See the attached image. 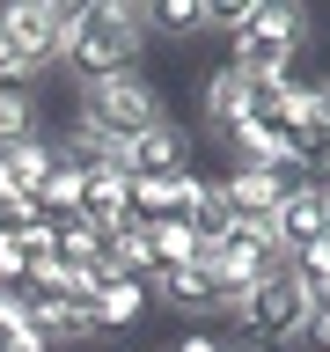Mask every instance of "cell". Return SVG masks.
Returning a JSON list of instances; mask_svg holds the SVG:
<instances>
[{
  "label": "cell",
  "instance_id": "6da1fadb",
  "mask_svg": "<svg viewBox=\"0 0 330 352\" xmlns=\"http://www.w3.org/2000/svg\"><path fill=\"white\" fill-rule=\"evenodd\" d=\"M140 44H147V22H140V8H125V0H88L81 15H74V30H66L59 66L74 74V81L132 74V66H140Z\"/></svg>",
  "mask_w": 330,
  "mask_h": 352
},
{
  "label": "cell",
  "instance_id": "7a4b0ae2",
  "mask_svg": "<svg viewBox=\"0 0 330 352\" xmlns=\"http://www.w3.org/2000/svg\"><path fill=\"white\" fill-rule=\"evenodd\" d=\"M308 316H316V301H308V286L294 279V264H286V272H272V279L242 301L235 345H228V352H286V345L308 338Z\"/></svg>",
  "mask_w": 330,
  "mask_h": 352
},
{
  "label": "cell",
  "instance_id": "3957f363",
  "mask_svg": "<svg viewBox=\"0 0 330 352\" xmlns=\"http://www.w3.org/2000/svg\"><path fill=\"white\" fill-rule=\"evenodd\" d=\"M308 44V8H286V0H250V22L242 37L228 44V66L242 81H279L294 74V52Z\"/></svg>",
  "mask_w": 330,
  "mask_h": 352
},
{
  "label": "cell",
  "instance_id": "277c9868",
  "mask_svg": "<svg viewBox=\"0 0 330 352\" xmlns=\"http://www.w3.org/2000/svg\"><path fill=\"white\" fill-rule=\"evenodd\" d=\"M74 118H81V125H96V132H110V140H140L147 125H169V96H162V81H147V74L132 66V74L81 81Z\"/></svg>",
  "mask_w": 330,
  "mask_h": 352
},
{
  "label": "cell",
  "instance_id": "5b68a950",
  "mask_svg": "<svg viewBox=\"0 0 330 352\" xmlns=\"http://www.w3.org/2000/svg\"><path fill=\"white\" fill-rule=\"evenodd\" d=\"M74 0H15V8H0V59H15L30 81L52 74L66 52V30H74Z\"/></svg>",
  "mask_w": 330,
  "mask_h": 352
},
{
  "label": "cell",
  "instance_id": "8992f818",
  "mask_svg": "<svg viewBox=\"0 0 330 352\" xmlns=\"http://www.w3.org/2000/svg\"><path fill=\"white\" fill-rule=\"evenodd\" d=\"M191 169V132L176 125H147L140 140H125V176H184Z\"/></svg>",
  "mask_w": 330,
  "mask_h": 352
},
{
  "label": "cell",
  "instance_id": "52a82bcc",
  "mask_svg": "<svg viewBox=\"0 0 330 352\" xmlns=\"http://www.w3.org/2000/svg\"><path fill=\"white\" fill-rule=\"evenodd\" d=\"M286 191H294V184H286L279 169H228V176H220V198H228L235 228H242V220H272Z\"/></svg>",
  "mask_w": 330,
  "mask_h": 352
},
{
  "label": "cell",
  "instance_id": "ba28073f",
  "mask_svg": "<svg viewBox=\"0 0 330 352\" xmlns=\"http://www.w3.org/2000/svg\"><path fill=\"white\" fill-rule=\"evenodd\" d=\"M272 235H279L286 257L308 250L316 235H330V228H323V184H294V191L279 198V213H272Z\"/></svg>",
  "mask_w": 330,
  "mask_h": 352
},
{
  "label": "cell",
  "instance_id": "9c48e42d",
  "mask_svg": "<svg viewBox=\"0 0 330 352\" xmlns=\"http://www.w3.org/2000/svg\"><path fill=\"white\" fill-rule=\"evenodd\" d=\"M242 103H250V81H242L235 66H213V74L198 81V118H206V132H213V140L242 118Z\"/></svg>",
  "mask_w": 330,
  "mask_h": 352
},
{
  "label": "cell",
  "instance_id": "30bf717a",
  "mask_svg": "<svg viewBox=\"0 0 330 352\" xmlns=\"http://www.w3.org/2000/svg\"><path fill=\"white\" fill-rule=\"evenodd\" d=\"M147 316V279H110L96 301H88V323H96V338H118V330H132Z\"/></svg>",
  "mask_w": 330,
  "mask_h": 352
},
{
  "label": "cell",
  "instance_id": "8fae6325",
  "mask_svg": "<svg viewBox=\"0 0 330 352\" xmlns=\"http://www.w3.org/2000/svg\"><path fill=\"white\" fill-rule=\"evenodd\" d=\"M125 184H132V176H88L81 213H74V220H88L96 235H118V228L132 220V198H125Z\"/></svg>",
  "mask_w": 330,
  "mask_h": 352
},
{
  "label": "cell",
  "instance_id": "7c38bea8",
  "mask_svg": "<svg viewBox=\"0 0 330 352\" xmlns=\"http://www.w3.org/2000/svg\"><path fill=\"white\" fill-rule=\"evenodd\" d=\"M0 169H8V184H15V191H30V198H37V184L59 169V154H52V140L37 132V140H22V147H8V154H0Z\"/></svg>",
  "mask_w": 330,
  "mask_h": 352
},
{
  "label": "cell",
  "instance_id": "4fadbf2b",
  "mask_svg": "<svg viewBox=\"0 0 330 352\" xmlns=\"http://www.w3.org/2000/svg\"><path fill=\"white\" fill-rule=\"evenodd\" d=\"M37 132H44V96H37V88L0 96V154L22 147V140H37Z\"/></svg>",
  "mask_w": 330,
  "mask_h": 352
},
{
  "label": "cell",
  "instance_id": "5bb4252c",
  "mask_svg": "<svg viewBox=\"0 0 330 352\" xmlns=\"http://www.w3.org/2000/svg\"><path fill=\"white\" fill-rule=\"evenodd\" d=\"M147 242H154V272H176V264H198V235L184 220H147Z\"/></svg>",
  "mask_w": 330,
  "mask_h": 352
},
{
  "label": "cell",
  "instance_id": "9a60e30c",
  "mask_svg": "<svg viewBox=\"0 0 330 352\" xmlns=\"http://www.w3.org/2000/svg\"><path fill=\"white\" fill-rule=\"evenodd\" d=\"M0 352H52V345L37 338V323H30L22 294H0Z\"/></svg>",
  "mask_w": 330,
  "mask_h": 352
},
{
  "label": "cell",
  "instance_id": "2e32d148",
  "mask_svg": "<svg viewBox=\"0 0 330 352\" xmlns=\"http://www.w3.org/2000/svg\"><path fill=\"white\" fill-rule=\"evenodd\" d=\"M140 22L162 30V37H191V30H206V8H184V0L176 8H140Z\"/></svg>",
  "mask_w": 330,
  "mask_h": 352
},
{
  "label": "cell",
  "instance_id": "e0dca14e",
  "mask_svg": "<svg viewBox=\"0 0 330 352\" xmlns=\"http://www.w3.org/2000/svg\"><path fill=\"white\" fill-rule=\"evenodd\" d=\"M22 286H30V250H22V235L0 228V294H22Z\"/></svg>",
  "mask_w": 330,
  "mask_h": 352
},
{
  "label": "cell",
  "instance_id": "ac0fdd59",
  "mask_svg": "<svg viewBox=\"0 0 330 352\" xmlns=\"http://www.w3.org/2000/svg\"><path fill=\"white\" fill-rule=\"evenodd\" d=\"M169 352H228V338H213V330H184Z\"/></svg>",
  "mask_w": 330,
  "mask_h": 352
},
{
  "label": "cell",
  "instance_id": "d6986e66",
  "mask_svg": "<svg viewBox=\"0 0 330 352\" xmlns=\"http://www.w3.org/2000/svg\"><path fill=\"white\" fill-rule=\"evenodd\" d=\"M15 88H37V81H30L15 59H0V96H15Z\"/></svg>",
  "mask_w": 330,
  "mask_h": 352
},
{
  "label": "cell",
  "instance_id": "ffe728a7",
  "mask_svg": "<svg viewBox=\"0 0 330 352\" xmlns=\"http://www.w3.org/2000/svg\"><path fill=\"white\" fill-rule=\"evenodd\" d=\"M308 338H316V345L330 352V308H316V316H308Z\"/></svg>",
  "mask_w": 330,
  "mask_h": 352
}]
</instances>
